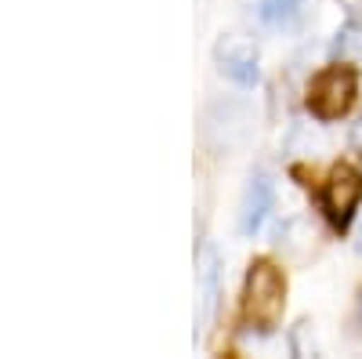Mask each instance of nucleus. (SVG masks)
<instances>
[{
    "label": "nucleus",
    "instance_id": "obj_1",
    "mask_svg": "<svg viewBox=\"0 0 362 359\" xmlns=\"http://www.w3.org/2000/svg\"><path fill=\"white\" fill-rule=\"evenodd\" d=\"M286 309V280L272 261H257L247 276V290H243V312L257 331H272Z\"/></svg>",
    "mask_w": 362,
    "mask_h": 359
},
{
    "label": "nucleus",
    "instance_id": "obj_2",
    "mask_svg": "<svg viewBox=\"0 0 362 359\" xmlns=\"http://www.w3.org/2000/svg\"><path fill=\"white\" fill-rule=\"evenodd\" d=\"M355 102V73L348 66H329L322 69L308 87V109L319 120H337Z\"/></svg>",
    "mask_w": 362,
    "mask_h": 359
},
{
    "label": "nucleus",
    "instance_id": "obj_3",
    "mask_svg": "<svg viewBox=\"0 0 362 359\" xmlns=\"http://www.w3.org/2000/svg\"><path fill=\"white\" fill-rule=\"evenodd\" d=\"M358 200H362V174L355 167H348V164H337L334 171H329L326 186H322V211H326V218L344 229L351 222V215H355Z\"/></svg>",
    "mask_w": 362,
    "mask_h": 359
},
{
    "label": "nucleus",
    "instance_id": "obj_4",
    "mask_svg": "<svg viewBox=\"0 0 362 359\" xmlns=\"http://www.w3.org/2000/svg\"><path fill=\"white\" fill-rule=\"evenodd\" d=\"M214 58H218V69H221L232 84L250 87V84H257V76H261V55H257V47H254L250 40H243V37H221Z\"/></svg>",
    "mask_w": 362,
    "mask_h": 359
},
{
    "label": "nucleus",
    "instance_id": "obj_5",
    "mask_svg": "<svg viewBox=\"0 0 362 359\" xmlns=\"http://www.w3.org/2000/svg\"><path fill=\"white\" fill-rule=\"evenodd\" d=\"M196 283H199V326L206 331V326L214 323L218 297H221V258L210 244L196 258Z\"/></svg>",
    "mask_w": 362,
    "mask_h": 359
},
{
    "label": "nucleus",
    "instance_id": "obj_6",
    "mask_svg": "<svg viewBox=\"0 0 362 359\" xmlns=\"http://www.w3.org/2000/svg\"><path fill=\"white\" fill-rule=\"evenodd\" d=\"M272 207H276V186H272L268 174H254L247 193H243V207H239V232L243 236L261 232V225L272 215Z\"/></svg>",
    "mask_w": 362,
    "mask_h": 359
},
{
    "label": "nucleus",
    "instance_id": "obj_7",
    "mask_svg": "<svg viewBox=\"0 0 362 359\" xmlns=\"http://www.w3.org/2000/svg\"><path fill=\"white\" fill-rule=\"evenodd\" d=\"M257 15L268 25H293L300 15H305V0H261Z\"/></svg>",
    "mask_w": 362,
    "mask_h": 359
},
{
    "label": "nucleus",
    "instance_id": "obj_8",
    "mask_svg": "<svg viewBox=\"0 0 362 359\" xmlns=\"http://www.w3.org/2000/svg\"><path fill=\"white\" fill-rule=\"evenodd\" d=\"M334 51L341 58H362V4L348 15V22L341 25V33L334 40Z\"/></svg>",
    "mask_w": 362,
    "mask_h": 359
},
{
    "label": "nucleus",
    "instance_id": "obj_9",
    "mask_svg": "<svg viewBox=\"0 0 362 359\" xmlns=\"http://www.w3.org/2000/svg\"><path fill=\"white\" fill-rule=\"evenodd\" d=\"M308 331H312L308 323H300L293 331V355H315V341L308 345Z\"/></svg>",
    "mask_w": 362,
    "mask_h": 359
},
{
    "label": "nucleus",
    "instance_id": "obj_10",
    "mask_svg": "<svg viewBox=\"0 0 362 359\" xmlns=\"http://www.w3.org/2000/svg\"><path fill=\"white\" fill-rule=\"evenodd\" d=\"M351 145H355L358 153H362V116H358L355 124H351Z\"/></svg>",
    "mask_w": 362,
    "mask_h": 359
},
{
    "label": "nucleus",
    "instance_id": "obj_11",
    "mask_svg": "<svg viewBox=\"0 0 362 359\" xmlns=\"http://www.w3.org/2000/svg\"><path fill=\"white\" fill-rule=\"evenodd\" d=\"M355 319H358V331H362V294H358V305H355Z\"/></svg>",
    "mask_w": 362,
    "mask_h": 359
},
{
    "label": "nucleus",
    "instance_id": "obj_12",
    "mask_svg": "<svg viewBox=\"0 0 362 359\" xmlns=\"http://www.w3.org/2000/svg\"><path fill=\"white\" fill-rule=\"evenodd\" d=\"M358 251H362V229H358Z\"/></svg>",
    "mask_w": 362,
    "mask_h": 359
}]
</instances>
